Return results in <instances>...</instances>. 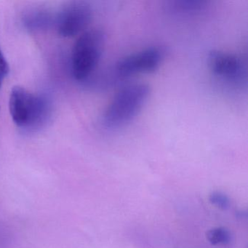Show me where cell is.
I'll return each mask as SVG.
<instances>
[{"mask_svg": "<svg viewBox=\"0 0 248 248\" xmlns=\"http://www.w3.org/2000/svg\"><path fill=\"white\" fill-rule=\"evenodd\" d=\"M209 201L213 205L222 210H226L230 207V200L227 195L220 191H213L209 196Z\"/></svg>", "mask_w": 248, "mask_h": 248, "instance_id": "30bf717a", "label": "cell"}, {"mask_svg": "<svg viewBox=\"0 0 248 248\" xmlns=\"http://www.w3.org/2000/svg\"><path fill=\"white\" fill-rule=\"evenodd\" d=\"M207 241L212 245H227L232 241V234L226 228L216 227L206 233Z\"/></svg>", "mask_w": 248, "mask_h": 248, "instance_id": "9c48e42d", "label": "cell"}, {"mask_svg": "<svg viewBox=\"0 0 248 248\" xmlns=\"http://www.w3.org/2000/svg\"><path fill=\"white\" fill-rule=\"evenodd\" d=\"M207 8V3L203 1H170L167 2V12L172 16L191 17L199 15Z\"/></svg>", "mask_w": 248, "mask_h": 248, "instance_id": "52a82bcc", "label": "cell"}, {"mask_svg": "<svg viewBox=\"0 0 248 248\" xmlns=\"http://www.w3.org/2000/svg\"><path fill=\"white\" fill-rule=\"evenodd\" d=\"M92 9L85 2H73L65 6L56 17L58 33L63 37H72L82 32L92 18Z\"/></svg>", "mask_w": 248, "mask_h": 248, "instance_id": "8992f818", "label": "cell"}, {"mask_svg": "<svg viewBox=\"0 0 248 248\" xmlns=\"http://www.w3.org/2000/svg\"><path fill=\"white\" fill-rule=\"evenodd\" d=\"M164 58L165 50L156 46L124 56L101 75V85L103 88H112L135 75L155 72Z\"/></svg>", "mask_w": 248, "mask_h": 248, "instance_id": "7a4b0ae2", "label": "cell"}, {"mask_svg": "<svg viewBox=\"0 0 248 248\" xmlns=\"http://www.w3.org/2000/svg\"><path fill=\"white\" fill-rule=\"evenodd\" d=\"M149 95L150 88L146 84H131L122 88L103 115L104 127L108 130H117L127 125L141 111Z\"/></svg>", "mask_w": 248, "mask_h": 248, "instance_id": "6da1fadb", "label": "cell"}, {"mask_svg": "<svg viewBox=\"0 0 248 248\" xmlns=\"http://www.w3.org/2000/svg\"><path fill=\"white\" fill-rule=\"evenodd\" d=\"M10 112L15 124L24 129L35 128L47 115L48 105L40 96L22 87H14L9 101Z\"/></svg>", "mask_w": 248, "mask_h": 248, "instance_id": "277c9868", "label": "cell"}, {"mask_svg": "<svg viewBox=\"0 0 248 248\" xmlns=\"http://www.w3.org/2000/svg\"><path fill=\"white\" fill-rule=\"evenodd\" d=\"M52 21L51 14L44 9L31 10L23 16V24L31 31L46 30L52 24Z\"/></svg>", "mask_w": 248, "mask_h": 248, "instance_id": "ba28073f", "label": "cell"}, {"mask_svg": "<svg viewBox=\"0 0 248 248\" xmlns=\"http://www.w3.org/2000/svg\"><path fill=\"white\" fill-rule=\"evenodd\" d=\"M2 78L0 77V88H1V86H2Z\"/></svg>", "mask_w": 248, "mask_h": 248, "instance_id": "7c38bea8", "label": "cell"}, {"mask_svg": "<svg viewBox=\"0 0 248 248\" xmlns=\"http://www.w3.org/2000/svg\"><path fill=\"white\" fill-rule=\"evenodd\" d=\"M9 70V65L2 53V50L0 48V77L2 78L6 76Z\"/></svg>", "mask_w": 248, "mask_h": 248, "instance_id": "8fae6325", "label": "cell"}, {"mask_svg": "<svg viewBox=\"0 0 248 248\" xmlns=\"http://www.w3.org/2000/svg\"><path fill=\"white\" fill-rule=\"evenodd\" d=\"M210 70L215 76L237 88L247 87L248 68L239 56L220 50H213L208 55Z\"/></svg>", "mask_w": 248, "mask_h": 248, "instance_id": "5b68a950", "label": "cell"}, {"mask_svg": "<svg viewBox=\"0 0 248 248\" xmlns=\"http://www.w3.org/2000/svg\"><path fill=\"white\" fill-rule=\"evenodd\" d=\"M105 42V34L98 29L85 31L77 40L72 56V74L77 80H86L93 75L102 56Z\"/></svg>", "mask_w": 248, "mask_h": 248, "instance_id": "3957f363", "label": "cell"}]
</instances>
